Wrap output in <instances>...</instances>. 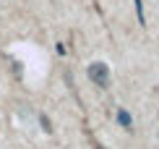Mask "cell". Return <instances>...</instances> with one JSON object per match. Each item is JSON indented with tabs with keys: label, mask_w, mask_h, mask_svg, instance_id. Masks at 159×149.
I'll use <instances>...</instances> for the list:
<instances>
[{
	"label": "cell",
	"mask_w": 159,
	"mask_h": 149,
	"mask_svg": "<svg viewBox=\"0 0 159 149\" xmlns=\"http://www.w3.org/2000/svg\"><path fill=\"white\" fill-rule=\"evenodd\" d=\"M86 73H89V79L94 81L99 89H107V86H110V68L104 63H99V60H97V63H89Z\"/></svg>",
	"instance_id": "1"
},
{
	"label": "cell",
	"mask_w": 159,
	"mask_h": 149,
	"mask_svg": "<svg viewBox=\"0 0 159 149\" xmlns=\"http://www.w3.org/2000/svg\"><path fill=\"white\" fill-rule=\"evenodd\" d=\"M117 123H120L123 128H130V126H133V120H130L128 110H117Z\"/></svg>",
	"instance_id": "2"
},
{
	"label": "cell",
	"mask_w": 159,
	"mask_h": 149,
	"mask_svg": "<svg viewBox=\"0 0 159 149\" xmlns=\"http://www.w3.org/2000/svg\"><path fill=\"white\" fill-rule=\"evenodd\" d=\"M39 120H42V128H44V131H52V126H50V120H47V115H42V118H39Z\"/></svg>",
	"instance_id": "3"
},
{
	"label": "cell",
	"mask_w": 159,
	"mask_h": 149,
	"mask_svg": "<svg viewBox=\"0 0 159 149\" xmlns=\"http://www.w3.org/2000/svg\"><path fill=\"white\" fill-rule=\"evenodd\" d=\"M97 149H104V147H102V144H97Z\"/></svg>",
	"instance_id": "4"
}]
</instances>
